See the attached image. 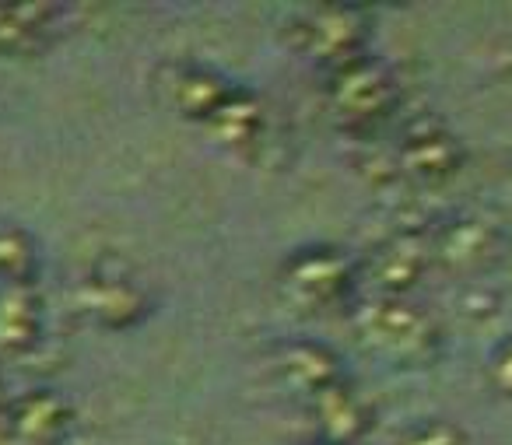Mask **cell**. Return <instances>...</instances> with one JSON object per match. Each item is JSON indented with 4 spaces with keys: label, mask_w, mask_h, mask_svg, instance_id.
<instances>
[{
    "label": "cell",
    "mask_w": 512,
    "mask_h": 445,
    "mask_svg": "<svg viewBox=\"0 0 512 445\" xmlns=\"http://www.w3.org/2000/svg\"><path fill=\"white\" fill-rule=\"evenodd\" d=\"M355 337L372 358L397 368H425L439 361L442 330L411 295H376L355 309Z\"/></svg>",
    "instance_id": "cell-1"
},
{
    "label": "cell",
    "mask_w": 512,
    "mask_h": 445,
    "mask_svg": "<svg viewBox=\"0 0 512 445\" xmlns=\"http://www.w3.org/2000/svg\"><path fill=\"white\" fill-rule=\"evenodd\" d=\"M323 95H327L330 116L355 137L379 134L400 106L397 74L372 53H362V57L327 71Z\"/></svg>",
    "instance_id": "cell-2"
},
{
    "label": "cell",
    "mask_w": 512,
    "mask_h": 445,
    "mask_svg": "<svg viewBox=\"0 0 512 445\" xmlns=\"http://www.w3.org/2000/svg\"><path fill=\"white\" fill-rule=\"evenodd\" d=\"M369 18L355 4H313L281 25V39L292 53L316 60L327 71L362 57L369 46Z\"/></svg>",
    "instance_id": "cell-3"
},
{
    "label": "cell",
    "mask_w": 512,
    "mask_h": 445,
    "mask_svg": "<svg viewBox=\"0 0 512 445\" xmlns=\"http://www.w3.org/2000/svg\"><path fill=\"white\" fill-rule=\"evenodd\" d=\"M278 288L295 309L323 312L341 305L355 288V260L341 246L313 242L302 246L281 263Z\"/></svg>",
    "instance_id": "cell-4"
},
{
    "label": "cell",
    "mask_w": 512,
    "mask_h": 445,
    "mask_svg": "<svg viewBox=\"0 0 512 445\" xmlns=\"http://www.w3.org/2000/svg\"><path fill=\"white\" fill-rule=\"evenodd\" d=\"M428 249H432V263L446 270V274L477 277L495 270L509 246H505V235L491 221L460 214V218L442 221L428 235Z\"/></svg>",
    "instance_id": "cell-5"
},
{
    "label": "cell",
    "mask_w": 512,
    "mask_h": 445,
    "mask_svg": "<svg viewBox=\"0 0 512 445\" xmlns=\"http://www.w3.org/2000/svg\"><path fill=\"white\" fill-rule=\"evenodd\" d=\"M463 162H467V151L446 123H439L435 116H418L414 123H407L397 148V165L411 183L428 190L446 186L460 176Z\"/></svg>",
    "instance_id": "cell-6"
},
{
    "label": "cell",
    "mask_w": 512,
    "mask_h": 445,
    "mask_svg": "<svg viewBox=\"0 0 512 445\" xmlns=\"http://www.w3.org/2000/svg\"><path fill=\"white\" fill-rule=\"evenodd\" d=\"M78 305L92 323L106 330H130L148 316L151 302L134 274L120 263H99L78 284Z\"/></svg>",
    "instance_id": "cell-7"
},
{
    "label": "cell",
    "mask_w": 512,
    "mask_h": 445,
    "mask_svg": "<svg viewBox=\"0 0 512 445\" xmlns=\"http://www.w3.org/2000/svg\"><path fill=\"white\" fill-rule=\"evenodd\" d=\"M71 29V8L67 4H50V0H29L0 4V57L29 60L43 57L53 43L64 39Z\"/></svg>",
    "instance_id": "cell-8"
},
{
    "label": "cell",
    "mask_w": 512,
    "mask_h": 445,
    "mask_svg": "<svg viewBox=\"0 0 512 445\" xmlns=\"http://www.w3.org/2000/svg\"><path fill=\"white\" fill-rule=\"evenodd\" d=\"M158 95L162 102L172 109L176 116L190 123H200L207 127L211 116L218 113L228 102V95L235 92V85L225 78V74L211 71V67L200 64H169L158 71Z\"/></svg>",
    "instance_id": "cell-9"
},
{
    "label": "cell",
    "mask_w": 512,
    "mask_h": 445,
    "mask_svg": "<svg viewBox=\"0 0 512 445\" xmlns=\"http://www.w3.org/2000/svg\"><path fill=\"white\" fill-rule=\"evenodd\" d=\"M432 267L428 235L400 232L383 239L369 256V277L379 295H411Z\"/></svg>",
    "instance_id": "cell-10"
},
{
    "label": "cell",
    "mask_w": 512,
    "mask_h": 445,
    "mask_svg": "<svg viewBox=\"0 0 512 445\" xmlns=\"http://www.w3.org/2000/svg\"><path fill=\"white\" fill-rule=\"evenodd\" d=\"M4 414V431L18 445H64L74 428V410L57 393H29L15 400Z\"/></svg>",
    "instance_id": "cell-11"
},
{
    "label": "cell",
    "mask_w": 512,
    "mask_h": 445,
    "mask_svg": "<svg viewBox=\"0 0 512 445\" xmlns=\"http://www.w3.org/2000/svg\"><path fill=\"white\" fill-rule=\"evenodd\" d=\"M274 368H278V379L306 400H313L323 389L344 379L341 358L320 340H288V344H281L278 354H274Z\"/></svg>",
    "instance_id": "cell-12"
},
{
    "label": "cell",
    "mask_w": 512,
    "mask_h": 445,
    "mask_svg": "<svg viewBox=\"0 0 512 445\" xmlns=\"http://www.w3.org/2000/svg\"><path fill=\"white\" fill-rule=\"evenodd\" d=\"M313 417L320 424V442L330 445H355L372 431V407L355 382L344 375L320 396H313Z\"/></svg>",
    "instance_id": "cell-13"
},
{
    "label": "cell",
    "mask_w": 512,
    "mask_h": 445,
    "mask_svg": "<svg viewBox=\"0 0 512 445\" xmlns=\"http://www.w3.org/2000/svg\"><path fill=\"white\" fill-rule=\"evenodd\" d=\"M204 130L221 148L235 151V155H253L267 141V109L249 88L235 85V92L228 95V102L211 116Z\"/></svg>",
    "instance_id": "cell-14"
},
{
    "label": "cell",
    "mask_w": 512,
    "mask_h": 445,
    "mask_svg": "<svg viewBox=\"0 0 512 445\" xmlns=\"http://www.w3.org/2000/svg\"><path fill=\"white\" fill-rule=\"evenodd\" d=\"M43 340V302L29 284L0 288V358H25Z\"/></svg>",
    "instance_id": "cell-15"
},
{
    "label": "cell",
    "mask_w": 512,
    "mask_h": 445,
    "mask_svg": "<svg viewBox=\"0 0 512 445\" xmlns=\"http://www.w3.org/2000/svg\"><path fill=\"white\" fill-rule=\"evenodd\" d=\"M36 270V246L15 225H0V281L29 284Z\"/></svg>",
    "instance_id": "cell-16"
},
{
    "label": "cell",
    "mask_w": 512,
    "mask_h": 445,
    "mask_svg": "<svg viewBox=\"0 0 512 445\" xmlns=\"http://www.w3.org/2000/svg\"><path fill=\"white\" fill-rule=\"evenodd\" d=\"M393 445H467V431L460 424L446 421V417H428V421H418L407 431H400Z\"/></svg>",
    "instance_id": "cell-17"
},
{
    "label": "cell",
    "mask_w": 512,
    "mask_h": 445,
    "mask_svg": "<svg viewBox=\"0 0 512 445\" xmlns=\"http://www.w3.org/2000/svg\"><path fill=\"white\" fill-rule=\"evenodd\" d=\"M484 375H488L491 393H498L502 400H512V337L495 344L488 365H484Z\"/></svg>",
    "instance_id": "cell-18"
},
{
    "label": "cell",
    "mask_w": 512,
    "mask_h": 445,
    "mask_svg": "<svg viewBox=\"0 0 512 445\" xmlns=\"http://www.w3.org/2000/svg\"><path fill=\"white\" fill-rule=\"evenodd\" d=\"M316 445H330V442H316Z\"/></svg>",
    "instance_id": "cell-19"
},
{
    "label": "cell",
    "mask_w": 512,
    "mask_h": 445,
    "mask_svg": "<svg viewBox=\"0 0 512 445\" xmlns=\"http://www.w3.org/2000/svg\"><path fill=\"white\" fill-rule=\"evenodd\" d=\"M509 186H512V179H509Z\"/></svg>",
    "instance_id": "cell-20"
}]
</instances>
